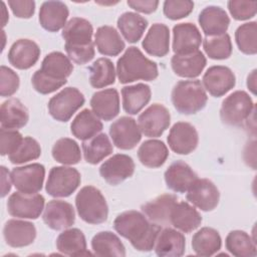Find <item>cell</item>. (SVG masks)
I'll use <instances>...</instances> for the list:
<instances>
[{"instance_id": "cell-38", "label": "cell", "mask_w": 257, "mask_h": 257, "mask_svg": "<svg viewBox=\"0 0 257 257\" xmlns=\"http://www.w3.org/2000/svg\"><path fill=\"white\" fill-rule=\"evenodd\" d=\"M91 248L96 256H125V248L120 239L110 231H102L93 236Z\"/></svg>"}, {"instance_id": "cell-15", "label": "cell", "mask_w": 257, "mask_h": 257, "mask_svg": "<svg viewBox=\"0 0 257 257\" xmlns=\"http://www.w3.org/2000/svg\"><path fill=\"white\" fill-rule=\"evenodd\" d=\"M187 200L202 211L214 210L220 199V193L215 184L208 179H197L189 188Z\"/></svg>"}, {"instance_id": "cell-43", "label": "cell", "mask_w": 257, "mask_h": 257, "mask_svg": "<svg viewBox=\"0 0 257 257\" xmlns=\"http://www.w3.org/2000/svg\"><path fill=\"white\" fill-rule=\"evenodd\" d=\"M52 157L62 165H75L80 161L81 153L75 141L69 138H62L54 144Z\"/></svg>"}, {"instance_id": "cell-41", "label": "cell", "mask_w": 257, "mask_h": 257, "mask_svg": "<svg viewBox=\"0 0 257 257\" xmlns=\"http://www.w3.org/2000/svg\"><path fill=\"white\" fill-rule=\"evenodd\" d=\"M226 249L237 257H254L257 254L255 241L244 231H231L225 240Z\"/></svg>"}, {"instance_id": "cell-21", "label": "cell", "mask_w": 257, "mask_h": 257, "mask_svg": "<svg viewBox=\"0 0 257 257\" xmlns=\"http://www.w3.org/2000/svg\"><path fill=\"white\" fill-rule=\"evenodd\" d=\"M40 56V48L36 42L30 39H18L10 47L8 61L17 69L32 67Z\"/></svg>"}, {"instance_id": "cell-49", "label": "cell", "mask_w": 257, "mask_h": 257, "mask_svg": "<svg viewBox=\"0 0 257 257\" xmlns=\"http://www.w3.org/2000/svg\"><path fill=\"white\" fill-rule=\"evenodd\" d=\"M23 141L22 135L17 130L0 128V153L2 156L13 154Z\"/></svg>"}, {"instance_id": "cell-19", "label": "cell", "mask_w": 257, "mask_h": 257, "mask_svg": "<svg viewBox=\"0 0 257 257\" xmlns=\"http://www.w3.org/2000/svg\"><path fill=\"white\" fill-rule=\"evenodd\" d=\"M3 236L6 244L10 247H25L35 240L36 228L31 222L11 219L4 225Z\"/></svg>"}, {"instance_id": "cell-22", "label": "cell", "mask_w": 257, "mask_h": 257, "mask_svg": "<svg viewBox=\"0 0 257 257\" xmlns=\"http://www.w3.org/2000/svg\"><path fill=\"white\" fill-rule=\"evenodd\" d=\"M198 179L192 168L183 161H176L165 172L167 187L177 193H185Z\"/></svg>"}, {"instance_id": "cell-35", "label": "cell", "mask_w": 257, "mask_h": 257, "mask_svg": "<svg viewBox=\"0 0 257 257\" xmlns=\"http://www.w3.org/2000/svg\"><path fill=\"white\" fill-rule=\"evenodd\" d=\"M70 130L75 138L86 141L96 136L102 130V122L93 111L85 108L74 117Z\"/></svg>"}, {"instance_id": "cell-30", "label": "cell", "mask_w": 257, "mask_h": 257, "mask_svg": "<svg viewBox=\"0 0 257 257\" xmlns=\"http://www.w3.org/2000/svg\"><path fill=\"white\" fill-rule=\"evenodd\" d=\"M170 223L184 233H190L202 223L200 213L187 202H177L172 209Z\"/></svg>"}, {"instance_id": "cell-1", "label": "cell", "mask_w": 257, "mask_h": 257, "mask_svg": "<svg viewBox=\"0 0 257 257\" xmlns=\"http://www.w3.org/2000/svg\"><path fill=\"white\" fill-rule=\"evenodd\" d=\"M114 230L127 239L135 249L149 252L155 243L161 226L151 222L145 214L130 210L119 214L113 221Z\"/></svg>"}, {"instance_id": "cell-37", "label": "cell", "mask_w": 257, "mask_h": 257, "mask_svg": "<svg viewBox=\"0 0 257 257\" xmlns=\"http://www.w3.org/2000/svg\"><path fill=\"white\" fill-rule=\"evenodd\" d=\"M169 157V150L164 142L159 140H148L138 150L140 162L148 168H159L165 164Z\"/></svg>"}, {"instance_id": "cell-26", "label": "cell", "mask_w": 257, "mask_h": 257, "mask_svg": "<svg viewBox=\"0 0 257 257\" xmlns=\"http://www.w3.org/2000/svg\"><path fill=\"white\" fill-rule=\"evenodd\" d=\"M186 240L181 232L165 228L159 232L154 249L160 257H180L184 254Z\"/></svg>"}, {"instance_id": "cell-32", "label": "cell", "mask_w": 257, "mask_h": 257, "mask_svg": "<svg viewBox=\"0 0 257 257\" xmlns=\"http://www.w3.org/2000/svg\"><path fill=\"white\" fill-rule=\"evenodd\" d=\"M152 91L148 84L137 83L121 88L122 107L128 114H137L151 100Z\"/></svg>"}, {"instance_id": "cell-24", "label": "cell", "mask_w": 257, "mask_h": 257, "mask_svg": "<svg viewBox=\"0 0 257 257\" xmlns=\"http://www.w3.org/2000/svg\"><path fill=\"white\" fill-rule=\"evenodd\" d=\"M207 64L204 53L196 50L185 54H175L171 59L174 72L181 77L194 78L201 74Z\"/></svg>"}, {"instance_id": "cell-39", "label": "cell", "mask_w": 257, "mask_h": 257, "mask_svg": "<svg viewBox=\"0 0 257 257\" xmlns=\"http://www.w3.org/2000/svg\"><path fill=\"white\" fill-rule=\"evenodd\" d=\"M147 27V19L135 12H124L117 19V28L130 43L138 42Z\"/></svg>"}, {"instance_id": "cell-44", "label": "cell", "mask_w": 257, "mask_h": 257, "mask_svg": "<svg viewBox=\"0 0 257 257\" xmlns=\"http://www.w3.org/2000/svg\"><path fill=\"white\" fill-rule=\"evenodd\" d=\"M203 47L206 54L216 60L227 59L232 53V42L227 33L216 36H206L203 40Z\"/></svg>"}, {"instance_id": "cell-16", "label": "cell", "mask_w": 257, "mask_h": 257, "mask_svg": "<svg viewBox=\"0 0 257 257\" xmlns=\"http://www.w3.org/2000/svg\"><path fill=\"white\" fill-rule=\"evenodd\" d=\"M167 140L173 152L179 155H188L196 150L199 136L193 124L179 121L172 126Z\"/></svg>"}, {"instance_id": "cell-46", "label": "cell", "mask_w": 257, "mask_h": 257, "mask_svg": "<svg viewBox=\"0 0 257 257\" xmlns=\"http://www.w3.org/2000/svg\"><path fill=\"white\" fill-rule=\"evenodd\" d=\"M40 155L41 148L38 142L31 137H25L23 138V141L18 149L13 154L9 155L8 158L12 164L19 165L36 160L40 157Z\"/></svg>"}, {"instance_id": "cell-6", "label": "cell", "mask_w": 257, "mask_h": 257, "mask_svg": "<svg viewBox=\"0 0 257 257\" xmlns=\"http://www.w3.org/2000/svg\"><path fill=\"white\" fill-rule=\"evenodd\" d=\"M75 206L79 217L88 224H100L107 219L108 207L105 198L93 186L80 189L75 197Z\"/></svg>"}, {"instance_id": "cell-53", "label": "cell", "mask_w": 257, "mask_h": 257, "mask_svg": "<svg viewBox=\"0 0 257 257\" xmlns=\"http://www.w3.org/2000/svg\"><path fill=\"white\" fill-rule=\"evenodd\" d=\"M0 169H1V185H2L1 186V197L4 198L11 190L12 180H11V175L9 174L8 170L4 166H2Z\"/></svg>"}, {"instance_id": "cell-31", "label": "cell", "mask_w": 257, "mask_h": 257, "mask_svg": "<svg viewBox=\"0 0 257 257\" xmlns=\"http://www.w3.org/2000/svg\"><path fill=\"white\" fill-rule=\"evenodd\" d=\"M29 113L26 106L17 98H9L1 104L0 121L1 127L17 130L26 125Z\"/></svg>"}, {"instance_id": "cell-29", "label": "cell", "mask_w": 257, "mask_h": 257, "mask_svg": "<svg viewBox=\"0 0 257 257\" xmlns=\"http://www.w3.org/2000/svg\"><path fill=\"white\" fill-rule=\"evenodd\" d=\"M145 51L156 57H163L170 50V30L163 23H155L149 29L142 43Z\"/></svg>"}, {"instance_id": "cell-12", "label": "cell", "mask_w": 257, "mask_h": 257, "mask_svg": "<svg viewBox=\"0 0 257 257\" xmlns=\"http://www.w3.org/2000/svg\"><path fill=\"white\" fill-rule=\"evenodd\" d=\"M138 121L142 134L149 138H158L169 127L171 114L163 104L154 103L139 115Z\"/></svg>"}, {"instance_id": "cell-9", "label": "cell", "mask_w": 257, "mask_h": 257, "mask_svg": "<svg viewBox=\"0 0 257 257\" xmlns=\"http://www.w3.org/2000/svg\"><path fill=\"white\" fill-rule=\"evenodd\" d=\"M83 94L75 87H65L48 101L50 115L58 121H67L84 104Z\"/></svg>"}, {"instance_id": "cell-52", "label": "cell", "mask_w": 257, "mask_h": 257, "mask_svg": "<svg viewBox=\"0 0 257 257\" xmlns=\"http://www.w3.org/2000/svg\"><path fill=\"white\" fill-rule=\"evenodd\" d=\"M127 5L136 11L150 14L157 10L159 1L156 0H128Z\"/></svg>"}, {"instance_id": "cell-55", "label": "cell", "mask_w": 257, "mask_h": 257, "mask_svg": "<svg viewBox=\"0 0 257 257\" xmlns=\"http://www.w3.org/2000/svg\"><path fill=\"white\" fill-rule=\"evenodd\" d=\"M2 26L4 27L9 19V15H8V12H7V9H6V6H5V3L2 2Z\"/></svg>"}, {"instance_id": "cell-25", "label": "cell", "mask_w": 257, "mask_h": 257, "mask_svg": "<svg viewBox=\"0 0 257 257\" xmlns=\"http://www.w3.org/2000/svg\"><path fill=\"white\" fill-rule=\"evenodd\" d=\"M69 11L61 1H45L39 10V23L49 32H56L64 28Z\"/></svg>"}, {"instance_id": "cell-28", "label": "cell", "mask_w": 257, "mask_h": 257, "mask_svg": "<svg viewBox=\"0 0 257 257\" xmlns=\"http://www.w3.org/2000/svg\"><path fill=\"white\" fill-rule=\"evenodd\" d=\"M92 111L103 120H111L119 112V95L115 88H107L93 93L90 99Z\"/></svg>"}, {"instance_id": "cell-18", "label": "cell", "mask_w": 257, "mask_h": 257, "mask_svg": "<svg viewBox=\"0 0 257 257\" xmlns=\"http://www.w3.org/2000/svg\"><path fill=\"white\" fill-rule=\"evenodd\" d=\"M44 223L52 230H63L75 222V213L71 204L61 200L49 201L43 212Z\"/></svg>"}, {"instance_id": "cell-54", "label": "cell", "mask_w": 257, "mask_h": 257, "mask_svg": "<svg viewBox=\"0 0 257 257\" xmlns=\"http://www.w3.org/2000/svg\"><path fill=\"white\" fill-rule=\"evenodd\" d=\"M247 86L253 94L256 93V69H254L247 78Z\"/></svg>"}, {"instance_id": "cell-45", "label": "cell", "mask_w": 257, "mask_h": 257, "mask_svg": "<svg viewBox=\"0 0 257 257\" xmlns=\"http://www.w3.org/2000/svg\"><path fill=\"white\" fill-rule=\"evenodd\" d=\"M237 46L244 54L254 55L257 52V23L255 21L240 25L235 32Z\"/></svg>"}, {"instance_id": "cell-42", "label": "cell", "mask_w": 257, "mask_h": 257, "mask_svg": "<svg viewBox=\"0 0 257 257\" xmlns=\"http://www.w3.org/2000/svg\"><path fill=\"white\" fill-rule=\"evenodd\" d=\"M89 82L94 88H102L114 83L115 70L113 63L108 58L96 59L88 68Z\"/></svg>"}, {"instance_id": "cell-51", "label": "cell", "mask_w": 257, "mask_h": 257, "mask_svg": "<svg viewBox=\"0 0 257 257\" xmlns=\"http://www.w3.org/2000/svg\"><path fill=\"white\" fill-rule=\"evenodd\" d=\"M8 5L18 18H30L35 11V2L32 0H9Z\"/></svg>"}, {"instance_id": "cell-17", "label": "cell", "mask_w": 257, "mask_h": 257, "mask_svg": "<svg viewBox=\"0 0 257 257\" xmlns=\"http://www.w3.org/2000/svg\"><path fill=\"white\" fill-rule=\"evenodd\" d=\"M135 163L133 159L124 154H116L106 160L99 168L102 179L111 186L118 185L133 176Z\"/></svg>"}, {"instance_id": "cell-48", "label": "cell", "mask_w": 257, "mask_h": 257, "mask_svg": "<svg viewBox=\"0 0 257 257\" xmlns=\"http://www.w3.org/2000/svg\"><path fill=\"white\" fill-rule=\"evenodd\" d=\"M227 5L229 12L236 20H248L254 17L257 11L256 1L230 0Z\"/></svg>"}, {"instance_id": "cell-10", "label": "cell", "mask_w": 257, "mask_h": 257, "mask_svg": "<svg viewBox=\"0 0 257 257\" xmlns=\"http://www.w3.org/2000/svg\"><path fill=\"white\" fill-rule=\"evenodd\" d=\"M44 198L40 194L15 192L8 198L7 211L16 218L37 219L43 211Z\"/></svg>"}, {"instance_id": "cell-20", "label": "cell", "mask_w": 257, "mask_h": 257, "mask_svg": "<svg viewBox=\"0 0 257 257\" xmlns=\"http://www.w3.org/2000/svg\"><path fill=\"white\" fill-rule=\"evenodd\" d=\"M202 35L198 27L190 22L179 23L173 28V50L176 54L199 50Z\"/></svg>"}, {"instance_id": "cell-34", "label": "cell", "mask_w": 257, "mask_h": 257, "mask_svg": "<svg viewBox=\"0 0 257 257\" xmlns=\"http://www.w3.org/2000/svg\"><path fill=\"white\" fill-rule=\"evenodd\" d=\"M56 248L63 255L84 256L90 255L86 250V240L82 231L77 228L64 230L56 239Z\"/></svg>"}, {"instance_id": "cell-4", "label": "cell", "mask_w": 257, "mask_h": 257, "mask_svg": "<svg viewBox=\"0 0 257 257\" xmlns=\"http://www.w3.org/2000/svg\"><path fill=\"white\" fill-rule=\"evenodd\" d=\"M116 74L120 83L136 80L151 81L158 77V65L135 46L128 47L116 62Z\"/></svg>"}, {"instance_id": "cell-14", "label": "cell", "mask_w": 257, "mask_h": 257, "mask_svg": "<svg viewBox=\"0 0 257 257\" xmlns=\"http://www.w3.org/2000/svg\"><path fill=\"white\" fill-rule=\"evenodd\" d=\"M203 87L215 97H220L231 90L236 84L233 71L223 65H214L207 69L203 75Z\"/></svg>"}, {"instance_id": "cell-23", "label": "cell", "mask_w": 257, "mask_h": 257, "mask_svg": "<svg viewBox=\"0 0 257 257\" xmlns=\"http://www.w3.org/2000/svg\"><path fill=\"white\" fill-rule=\"evenodd\" d=\"M177 202V196L173 194H164L144 204L142 206V211L151 222L159 226L171 225V212Z\"/></svg>"}, {"instance_id": "cell-47", "label": "cell", "mask_w": 257, "mask_h": 257, "mask_svg": "<svg viewBox=\"0 0 257 257\" xmlns=\"http://www.w3.org/2000/svg\"><path fill=\"white\" fill-rule=\"evenodd\" d=\"M194 9V2L181 0H167L164 2L163 10L167 18L178 20L187 17Z\"/></svg>"}, {"instance_id": "cell-27", "label": "cell", "mask_w": 257, "mask_h": 257, "mask_svg": "<svg viewBox=\"0 0 257 257\" xmlns=\"http://www.w3.org/2000/svg\"><path fill=\"white\" fill-rule=\"evenodd\" d=\"M199 24L206 36H216L226 33L230 18L227 12L219 6H207L199 14Z\"/></svg>"}, {"instance_id": "cell-2", "label": "cell", "mask_w": 257, "mask_h": 257, "mask_svg": "<svg viewBox=\"0 0 257 257\" xmlns=\"http://www.w3.org/2000/svg\"><path fill=\"white\" fill-rule=\"evenodd\" d=\"M92 33L93 27L90 22L80 17L71 18L62 29L65 50L76 64H85L94 57Z\"/></svg>"}, {"instance_id": "cell-33", "label": "cell", "mask_w": 257, "mask_h": 257, "mask_svg": "<svg viewBox=\"0 0 257 257\" xmlns=\"http://www.w3.org/2000/svg\"><path fill=\"white\" fill-rule=\"evenodd\" d=\"M94 43L98 52L105 56H116L125 47L120 34L112 26L104 25L97 28Z\"/></svg>"}, {"instance_id": "cell-36", "label": "cell", "mask_w": 257, "mask_h": 257, "mask_svg": "<svg viewBox=\"0 0 257 257\" xmlns=\"http://www.w3.org/2000/svg\"><path fill=\"white\" fill-rule=\"evenodd\" d=\"M222 246V239L219 232L210 227H203L197 231L192 238V247L199 256H212Z\"/></svg>"}, {"instance_id": "cell-40", "label": "cell", "mask_w": 257, "mask_h": 257, "mask_svg": "<svg viewBox=\"0 0 257 257\" xmlns=\"http://www.w3.org/2000/svg\"><path fill=\"white\" fill-rule=\"evenodd\" d=\"M82 151L84 160L88 164L96 165L112 153L113 147L105 134H98L83 141Z\"/></svg>"}, {"instance_id": "cell-7", "label": "cell", "mask_w": 257, "mask_h": 257, "mask_svg": "<svg viewBox=\"0 0 257 257\" xmlns=\"http://www.w3.org/2000/svg\"><path fill=\"white\" fill-rule=\"evenodd\" d=\"M254 111V103L244 90H236L227 96L220 108L222 121L229 125L242 124Z\"/></svg>"}, {"instance_id": "cell-11", "label": "cell", "mask_w": 257, "mask_h": 257, "mask_svg": "<svg viewBox=\"0 0 257 257\" xmlns=\"http://www.w3.org/2000/svg\"><path fill=\"white\" fill-rule=\"evenodd\" d=\"M10 175L12 184L19 192L36 194L42 189L45 168L41 164L34 163L23 167H16L11 171Z\"/></svg>"}, {"instance_id": "cell-50", "label": "cell", "mask_w": 257, "mask_h": 257, "mask_svg": "<svg viewBox=\"0 0 257 257\" xmlns=\"http://www.w3.org/2000/svg\"><path fill=\"white\" fill-rule=\"evenodd\" d=\"M19 76L11 68L1 65L0 67V93L2 96L13 95L19 87Z\"/></svg>"}, {"instance_id": "cell-3", "label": "cell", "mask_w": 257, "mask_h": 257, "mask_svg": "<svg viewBox=\"0 0 257 257\" xmlns=\"http://www.w3.org/2000/svg\"><path fill=\"white\" fill-rule=\"evenodd\" d=\"M72 70L73 65L66 55L59 51L50 52L42 60L41 68L34 72L32 85L41 94L51 93L66 83Z\"/></svg>"}, {"instance_id": "cell-5", "label": "cell", "mask_w": 257, "mask_h": 257, "mask_svg": "<svg viewBox=\"0 0 257 257\" xmlns=\"http://www.w3.org/2000/svg\"><path fill=\"white\" fill-rule=\"evenodd\" d=\"M208 96L199 80H180L172 91L174 107L183 114H193L203 109Z\"/></svg>"}, {"instance_id": "cell-8", "label": "cell", "mask_w": 257, "mask_h": 257, "mask_svg": "<svg viewBox=\"0 0 257 257\" xmlns=\"http://www.w3.org/2000/svg\"><path fill=\"white\" fill-rule=\"evenodd\" d=\"M79 172L71 167H53L46 181L45 190L48 195L55 198L70 196L80 185Z\"/></svg>"}, {"instance_id": "cell-13", "label": "cell", "mask_w": 257, "mask_h": 257, "mask_svg": "<svg viewBox=\"0 0 257 257\" xmlns=\"http://www.w3.org/2000/svg\"><path fill=\"white\" fill-rule=\"evenodd\" d=\"M113 145L120 150L134 149L142 139V132L137 121L130 116H121L109 126Z\"/></svg>"}]
</instances>
